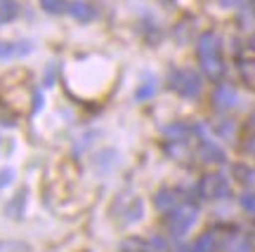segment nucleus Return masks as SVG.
Masks as SVG:
<instances>
[{"label":"nucleus","mask_w":255,"mask_h":252,"mask_svg":"<svg viewBox=\"0 0 255 252\" xmlns=\"http://www.w3.org/2000/svg\"><path fill=\"white\" fill-rule=\"evenodd\" d=\"M170 87L180 97L194 99L201 92V76L191 69H175V71H170Z\"/></svg>","instance_id":"1"},{"label":"nucleus","mask_w":255,"mask_h":252,"mask_svg":"<svg viewBox=\"0 0 255 252\" xmlns=\"http://www.w3.org/2000/svg\"><path fill=\"white\" fill-rule=\"evenodd\" d=\"M196 217H199V210L194 205H180L170 210V215L165 217V226L173 236H184L194 226Z\"/></svg>","instance_id":"2"},{"label":"nucleus","mask_w":255,"mask_h":252,"mask_svg":"<svg viewBox=\"0 0 255 252\" xmlns=\"http://www.w3.org/2000/svg\"><path fill=\"white\" fill-rule=\"evenodd\" d=\"M232 193V186L225 174H203L199 181V196L201 198H210V200H220V198H227Z\"/></svg>","instance_id":"3"},{"label":"nucleus","mask_w":255,"mask_h":252,"mask_svg":"<svg viewBox=\"0 0 255 252\" xmlns=\"http://www.w3.org/2000/svg\"><path fill=\"white\" fill-rule=\"evenodd\" d=\"M220 50H222V40L215 31H206L199 36V43H196V52H199V59L203 57H220Z\"/></svg>","instance_id":"4"},{"label":"nucleus","mask_w":255,"mask_h":252,"mask_svg":"<svg viewBox=\"0 0 255 252\" xmlns=\"http://www.w3.org/2000/svg\"><path fill=\"white\" fill-rule=\"evenodd\" d=\"M237 90L234 87H229V85H220L218 90H215V94H213V104H215V108H220V111H227V108H234L237 106Z\"/></svg>","instance_id":"5"},{"label":"nucleus","mask_w":255,"mask_h":252,"mask_svg":"<svg viewBox=\"0 0 255 252\" xmlns=\"http://www.w3.org/2000/svg\"><path fill=\"white\" fill-rule=\"evenodd\" d=\"M199 158L206 163H225V151H222L215 142H210L208 137H206L199 146Z\"/></svg>","instance_id":"6"},{"label":"nucleus","mask_w":255,"mask_h":252,"mask_svg":"<svg viewBox=\"0 0 255 252\" xmlns=\"http://www.w3.org/2000/svg\"><path fill=\"white\" fill-rule=\"evenodd\" d=\"M69 14H71L76 21L88 24V21L95 19V7H92L90 2H85V0H76V2H69Z\"/></svg>","instance_id":"7"},{"label":"nucleus","mask_w":255,"mask_h":252,"mask_svg":"<svg viewBox=\"0 0 255 252\" xmlns=\"http://www.w3.org/2000/svg\"><path fill=\"white\" fill-rule=\"evenodd\" d=\"M201 69L208 76L210 81H220L225 76V64H222V57H203L201 59Z\"/></svg>","instance_id":"8"},{"label":"nucleus","mask_w":255,"mask_h":252,"mask_svg":"<svg viewBox=\"0 0 255 252\" xmlns=\"http://www.w3.org/2000/svg\"><path fill=\"white\" fill-rule=\"evenodd\" d=\"M26 193H28L26 189H21V191L17 193V196H14V198H12V200L7 203V207H5V212H7L9 217H14V219H19V217L24 215V210H26Z\"/></svg>","instance_id":"9"},{"label":"nucleus","mask_w":255,"mask_h":252,"mask_svg":"<svg viewBox=\"0 0 255 252\" xmlns=\"http://www.w3.org/2000/svg\"><path fill=\"white\" fill-rule=\"evenodd\" d=\"M191 248H194V252H218V238H215V234H201L194 243H191Z\"/></svg>","instance_id":"10"},{"label":"nucleus","mask_w":255,"mask_h":252,"mask_svg":"<svg viewBox=\"0 0 255 252\" xmlns=\"http://www.w3.org/2000/svg\"><path fill=\"white\" fill-rule=\"evenodd\" d=\"M239 76L251 90H255V59H244L239 64Z\"/></svg>","instance_id":"11"},{"label":"nucleus","mask_w":255,"mask_h":252,"mask_svg":"<svg viewBox=\"0 0 255 252\" xmlns=\"http://www.w3.org/2000/svg\"><path fill=\"white\" fill-rule=\"evenodd\" d=\"M26 52H31V43H19V45L0 43V59H9L14 54H26Z\"/></svg>","instance_id":"12"},{"label":"nucleus","mask_w":255,"mask_h":252,"mask_svg":"<svg viewBox=\"0 0 255 252\" xmlns=\"http://www.w3.org/2000/svg\"><path fill=\"white\" fill-rule=\"evenodd\" d=\"M19 14V5L14 0H5V2H0V24H7L12 19H17Z\"/></svg>","instance_id":"13"},{"label":"nucleus","mask_w":255,"mask_h":252,"mask_svg":"<svg viewBox=\"0 0 255 252\" xmlns=\"http://www.w3.org/2000/svg\"><path fill=\"white\" fill-rule=\"evenodd\" d=\"M154 205L158 207V210H170V207L175 205V193L170 189H161L154 196Z\"/></svg>","instance_id":"14"},{"label":"nucleus","mask_w":255,"mask_h":252,"mask_svg":"<svg viewBox=\"0 0 255 252\" xmlns=\"http://www.w3.org/2000/svg\"><path fill=\"white\" fill-rule=\"evenodd\" d=\"M40 7L50 14H62V12H69V2L66 0H40Z\"/></svg>","instance_id":"15"},{"label":"nucleus","mask_w":255,"mask_h":252,"mask_svg":"<svg viewBox=\"0 0 255 252\" xmlns=\"http://www.w3.org/2000/svg\"><path fill=\"white\" fill-rule=\"evenodd\" d=\"M0 252H31V245L24 241H0Z\"/></svg>","instance_id":"16"},{"label":"nucleus","mask_w":255,"mask_h":252,"mask_svg":"<svg viewBox=\"0 0 255 252\" xmlns=\"http://www.w3.org/2000/svg\"><path fill=\"white\" fill-rule=\"evenodd\" d=\"M137 219H142V200L132 198L126 207V222H137Z\"/></svg>","instance_id":"17"},{"label":"nucleus","mask_w":255,"mask_h":252,"mask_svg":"<svg viewBox=\"0 0 255 252\" xmlns=\"http://www.w3.org/2000/svg\"><path fill=\"white\" fill-rule=\"evenodd\" d=\"M215 130H218V135L222 137V139H234V137H237V123H234V120H222Z\"/></svg>","instance_id":"18"},{"label":"nucleus","mask_w":255,"mask_h":252,"mask_svg":"<svg viewBox=\"0 0 255 252\" xmlns=\"http://www.w3.org/2000/svg\"><path fill=\"white\" fill-rule=\"evenodd\" d=\"M156 94V81H146V83H142L139 87H137V92H135V97L139 101H144V99H149V97H154Z\"/></svg>","instance_id":"19"},{"label":"nucleus","mask_w":255,"mask_h":252,"mask_svg":"<svg viewBox=\"0 0 255 252\" xmlns=\"http://www.w3.org/2000/svg\"><path fill=\"white\" fill-rule=\"evenodd\" d=\"M121 252H149V248L139 238H128L126 243L121 245Z\"/></svg>","instance_id":"20"},{"label":"nucleus","mask_w":255,"mask_h":252,"mask_svg":"<svg viewBox=\"0 0 255 252\" xmlns=\"http://www.w3.org/2000/svg\"><path fill=\"white\" fill-rule=\"evenodd\" d=\"M234 177H237L241 184H253V181H255V172L248 170L246 165H234Z\"/></svg>","instance_id":"21"},{"label":"nucleus","mask_w":255,"mask_h":252,"mask_svg":"<svg viewBox=\"0 0 255 252\" xmlns=\"http://www.w3.org/2000/svg\"><path fill=\"white\" fill-rule=\"evenodd\" d=\"M146 248H149V252H168V243H165V238H161V236H151L146 241Z\"/></svg>","instance_id":"22"},{"label":"nucleus","mask_w":255,"mask_h":252,"mask_svg":"<svg viewBox=\"0 0 255 252\" xmlns=\"http://www.w3.org/2000/svg\"><path fill=\"white\" fill-rule=\"evenodd\" d=\"M229 250L232 252H251V241L248 238H234L229 243Z\"/></svg>","instance_id":"23"},{"label":"nucleus","mask_w":255,"mask_h":252,"mask_svg":"<svg viewBox=\"0 0 255 252\" xmlns=\"http://www.w3.org/2000/svg\"><path fill=\"white\" fill-rule=\"evenodd\" d=\"M12 179H14V170H12V168H5V170H0V189L9 186V184H12Z\"/></svg>","instance_id":"24"},{"label":"nucleus","mask_w":255,"mask_h":252,"mask_svg":"<svg viewBox=\"0 0 255 252\" xmlns=\"http://www.w3.org/2000/svg\"><path fill=\"white\" fill-rule=\"evenodd\" d=\"M241 207L246 212H255V193H244L241 196Z\"/></svg>","instance_id":"25"},{"label":"nucleus","mask_w":255,"mask_h":252,"mask_svg":"<svg viewBox=\"0 0 255 252\" xmlns=\"http://www.w3.org/2000/svg\"><path fill=\"white\" fill-rule=\"evenodd\" d=\"M246 153L255 156V132H253L251 137H248V142H246Z\"/></svg>","instance_id":"26"},{"label":"nucleus","mask_w":255,"mask_h":252,"mask_svg":"<svg viewBox=\"0 0 255 252\" xmlns=\"http://www.w3.org/2000/svg\"><path fill=\"white\" fill-rule=\"evenodd\" d=\"M33 101H36V104H33V113H36L38 108H43V94L36 92V94H33Z\"/></svg>","instance_id":"27"},{"label":"nucleus","mask_w":255,"mask_h":252,"mask_svg":"<svg viewBox=\"0 0 255 252\" xmlns=\"http://www.w3.org/2000/svg\"><path fill=\"white\" fill-rule=\"evenodd\" d=\"M177 252H194V248H191V245H182Z\"/></svg>","instance_id":"28"},{"label":"nucleus","mask_w":255,"mask_h":252,"mask_svg":"<svg viewBox=\"0 0 255 252\" xmlns=\"http://www.w3.org/2000/svg\"><path fill=\"white\" fill-rule=\"evenodd\" d=\"M248 45H251V50H255V33L251 36V43H248Z\"/></svg>","instance_id":"29"},{"label":"nucleus","mask_w":255,"mask_h":252,"mask_svg":"<svg viewBox=\"0 0 255 252\" xmlns=\"http://www.w3.org/2000/svg\"><path fill=\"white\" fill-rule=\"evenodd\" d=\"M253 9H255V2H253Z\"/></svg>","instance_id":"30"}]
</instances>
